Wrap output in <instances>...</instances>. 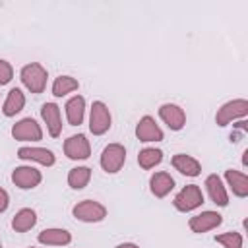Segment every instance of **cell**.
Returning <instances> with one entry per match:
<instances>
[{"label":"cell","mask_w":248,"mask_h":248,"mask_svg":"<svg viewBox=\"0 0 248 248\" xmlns=\"http://www.w3.org/2000/svg\"><path fill=\"white\" fill-rule=\"evenodd\" d=\"M72 215L81 223H101L107 217V207L97 200H81L72 207Z\"/></svg>","instance_id":"obj_2"},{"label":"cell","mask_w":248,"mask_h":248,"mask_svg":"<svg viewBox=\"0 0 248 248\" xmlns=\"http://www.w3.org/2000/svg\"><path fill=\"white\" fill-rule=\"evenodd\" d=\"M46 78H48V74H46V70H45L39 62H29V64H25V66L21 68V72H19L21 83H23L31 93H35V95H39V93L45 91V87H46Z\"/></svg>","instance_id":"obj_1"},{"label":"cell","mask_w":248,"mask_h":248,"mask_svg":"<svg viewBox=\"0 0 248 248\" xmlns=\"http://www.w3.org/2000/svg\"><path fill=\"white\" fill-rule=\"evenodd\" d=\"M174 188V178L167 170H157L149 178V190L155 198H165L172 192Z\"/></svg>","instance_id":"obj_17"},{"label":"cell","mask_w":248,"mask_h":248,"mask_svg":"<svg viewBox=\"0 0 248 248\" xmlns=\"http://www.w3.org/2000/svg\"><path fill=\"white\" fill-rule=\"evenodd\" d=\"M35 225H37V211L31 209V207L19 209V211L14 215V219H12V229H14L16 232H27V231H31Z\"/></svg>","instance_id":"obj_22"},{"label":"cell","mask_w":248,"mask_h":248,"mask_svg":"<svg viewBox=\"0 0 248 248\" xmlns=\"http://www.w3.org/2000/svg\"><path fill=\"white\" fill-rule=\"evenodd\" d=\"M43 180V174L41 170H37L35 167L31 165H21V167H16L14 172H12V182L19 188V190H33L41 184Z\"/></svg>","instance_id":"obj_9"},{"label":"cell","mask_w":248,"mask_h":248,"mask_svg":"<svg viewBox=\"0 0 248 248\" xmlns=\"http://www.w3.org/2000/svg\"><path fill=\"white\" fill-rule=\"evenodd\" d=\"M64 108H66V118H68V124L70 126H79L83 122V116H85V99L81 95L70 97L66 101Z\"/></svg>","instance_id":"obj_19"},{"label":"cell","mask_w":248,"mask_h":248,"mask_svg":"<svg viewBox=\"0 0 248 248\" xmlns=\"http://www.w3.org/2000/svg\"><path fill=\"white\" fill-rule=\"evenodd\" d=\"M101 169L108 174H116L126 163V149L122 143H108L101 153Z\"/></svg>","instance_id":"obj_6"},{"label":"cell","mask_w":248,"mask_h":248,"mask_svg":"<svg viewBox=\"0 0 248 248\" xmlns=\"http://www.w3.org/2000/svg\"><path fill=\"white\" fill-rule=\"evenodd\" d=\"M244 116H248V101L246 99H232V101H227L225 105H221V108H217L215 124L223 128V126L231 124L232 120H238Z\"/></svg>","instance_id":"obj_4"},{"label":"cell","mask_w":248,"mask_h":248,"mask_svg":"<svg viewBox=\"0 0 248 248\" xmlns=\"http://www.w3.org/2000/svg\"><path fill=\"white\" fill-rule=\"evenodd\" d=\"M170 163H172L174 170H178V172L184 174V176H192V178H194V176H200V172H202V163H200L196 157L186 155V153H176V155H172Z\"/></svg>","instance_id":"obj_16"},{"label":"cell","mask_w":248,"mask_h":248,"mask_svg":"<svg viewBox=\"0 0 248 248\" xmlns=\"http://www.w3.org/2000/svg\"><path fill=\"white\" fill-rule=\"evenodd\" d=\"M29 248H35V246H29Z\"/></svg>","instance_id":"obj_31"},{"label":"cell","mask_w":248,"mask_h":248,"mask_svg":"<svg viewBox=\"0 0 248 248\" xmlns=\"http://www.w3.org/2000/svg\"><path fill=\"white\" fill-rule=\"evenodd\" d=\"M8 205H10V196L4 188H0V213H4L8 209Z\"/></svg>","instance_id":"obj_28"},{"label":"cell","mask_w":248,"mask_h":248,"mask_svg":"<svg viewBox=\"0 0 248 248\" xmlns=\"http://www.w3.org/2000/svg\"><path fill=\"white\" fill-rule=\"evenodd\" d=\"M110 126H112V116L108 107L103 101H93L89 112V132L93 136H103L110 130Z\"/></svg>","instance_id":"obj_5"},{"label":"cell","mask_w":248,"mask_h":248,"mask_svg":"<svg viewBox=\"0 0 248 248\" xmlns=\"http://www.w3.org/2000/svg\"><path fill=\"white\" fill-rule=\"evenodd\" d=\"M37 240L41 244H46V246H66L72 242V232L66 231V229H58V227H52V229H45L37 234Z\"/></svg>","instance_id":"obj_18"},{"label":"cell","mask_w":248,"mask_h":248,"mask_svg":"<svg viewBox=\"0 0 248 248\" xmlns=\"http://www.w3.org/2000/svg\"><path fill=\"white\" fill-rule=\"evenodd\" d=\"M215 242H219L223 248H242L244 238H242L240 232H236V231H229V232L217 234V236H215Z\"/></svg>","instance_id":"obj_26"},{"label":"cell","mask_w":248,"mask_h":248,"mask_svg":"<svg viewBox=\"0 0 248 248\" xmlns=\"http://www.w3.org/2000/svg\"><path fill=\"white\" fill-rule=\"evenodd\" d=\"M14 78V68L8 60H2L0 58V85H8Z\"/></svg>","instance_id":"obj_27"},{"label":"cell","mask_w":248,"mask_h":248,"mask_svg":"<svg viewBox=\"0 0 248 248\" xmlns=\"http://www.w3.org/2000/svg\"><path fill=\"white\" fill-rule=\"evenodd\" d=\"M17 157L21 161H35L41 163L43 167H52L56 163V157L50 149L46 147H19L17 149Z\"/></svg>","instance_id":"obj_14"},{"label":"cell","mask_w":248,"mask_h":248,"mask_svg":"<svg viewBox=\"0 0 248 248\" xmlns=\"http://www.w3.org/2000/svg\"><path fill=\"white\" fill-rule=\"evenodd\" d=\"M78 89H79V81L72 76H58L52 81V95L54 97H64V95L78 91Z\"/></svg>","instance_id":"obj_24"},{"label":"cell","mask_w":248,"mask_h":248,"mask_svg":"<svg viewBox=\"0 0 248 248\" xmlns=\"http://www.w3.org/2000/svg\"><path fill=\"white\" fill-rule=\"evenodd\" d=\"M161 161H163V151H161V149L143 147V149L138 153V165H140L143 170H149V169L157 167Z\"/></svg>","instance_id":"obj_25"},{"label":"cell","mask_w":248,"mask_h":248,"mask_svg":"<svg viewBox=\"0 0 248 248\" xmlns=\"http://www.w3.org/2000/svg\"><path fill=\"white\" fill-rule=\"evenodd\" d=\"M205 190H207V194L215 205H219V207L229 205V194H227V188H225L219 174H209L205 178Z\"/></svg>","instance_id":"obj_15"},{"label":"cell","mask_w":248,"mask_h":248,"mask_svg":"<svg viewBox=\"0 0 248 248\" xmlns=\"http://www.w3.org/2000/svg\"><path fill=\"white\" fill-rule=\"evenodd\" d=\"M91 180V169L89 167H74L68 170V186L72 190H83Z\"/></svg>","instance_id":"obj_23"},{"label":"cell","mask_w":248,"mask_h":248,"mask_svg":"<svg viewBox=\"0 0 248 248\" xmlns=\"http://www.w3.org/2000/svg\"><path fill=\"white\" fill-rule=\"evenodd\" d=\"M0 248H2V242H0Z\"/></svg>","instance_id":"obj_30"},{"label":"cell","mask_w":248,"mask_h":248,"mask_svg":"<svg viewBox=\"0 0 248 248\" xmlns=\"http://www.w3.org/2000/svg\"><path fill=\"white\" fill-rule=\"evenodd\" d=\"M225 182L236 198H246L248 196V176L244 172L234 170V169H227L225 170Z\"/></svg>","instance_id":"obj_20"},{"label":"cell","mask_w":248,"mask_h":248,"mask_svg":"<svg viewBox=\"0 0 248 248\" xmlns=\"http://www.w3.org/2000/svg\"><path fill=\"white\" fill-rule=\"evenodd\" d=\"M159 116L172 132H180L186 126V112L182 107L174 103H163L159 107Z\"/></svg>","instance_id":"obj_11"},{"label":"cell","mask_w":248,"mask_h":248,"mask_svg":"<svg viewBox=\"0 0 248 248\" xmlns=\"http://www.w3.org/2000/svg\"><path fill=\"white\" fill-rule=\"evenodd\" d=\"M114 248H140V246L134 244V242H122V244H116Z\"/></svg>","instance_id":"obj_29"},{"label":"cell","mask_w":248,"mask_h":248,"mask_svg":"<svg viewBox=\"0 0 248 248\" xmlns=\"http://www.w3.org/2000/svg\"><path fill=\"white\" fill-rule=\"evenodd\" d=\"M136 138L140 141H143V143H151V141H161L165 138V134L159 128V124L155 122V118L149 116V114H145L136 124Z\"/></svg>","instance_id":"obj_12"},{"label":"cell","mask_w":248,"mask_h":248,"mask_svg":"<svg viewBox=\"0 0 248 248\" xmlns=\"http://www.w3.org/2000/svg\"><path fill=\"white\" fill-rule=\"evenodd\" d=\"M23 107H25V93H23L19 87H12V89L8 91V97H6L4 105H2L4 116L12 118V116H16L17 112H21Z\"/></svg>","instance_id":"obj_21"},{"label":"cell","mask_w":248,"mask_h":248,"mask_svg":"<svg viewBox=\"0 0 248 248\" xmlns=\"http://www.w3.org/2000/svg\"><path fill=\"white\" fill-rule=\"evenodd\" d=\"M12 136L17 141H39L43 140V128L35 118L27 116L12 126Z\"/></svg>","instance_id":"obj_7"},{"label":"cell","mask_w":248,"mask_h":248,"mask_svg":"<svg viewBox=\"0 0 248 248\" xmlns=\"http://www.w3.org/2000/svg\"><path fill=\"white\" fill-rule=\"evenodd\" d=\"M203 203V194H202V188L198 184H186L172 200V205L176 211H182V213H188V211H194L198 209L200 205Z\"/></svg>","instance_id":"obj_3"},{"label":"cell","mask_w":248,"mask_h":248,"mask_svg":"<svg viewBox=\"0 0 248 248\" xmlns=\"http://www.w3.org/2000/svg\"><path fill=\"white\" fill-rule=\"evenodd\" d=\"M64 155L72 161H85L91 155V143L85 134H74L64 141Z\"/></svg>","instance_id":"obj_8"},{"label":"cell","mask_w":248,"mask_h":248,"mask_svg":"<svg viewBox=\"0 0 248 248\" xmlns=\"http://www.w3.org/2000/svg\"><path fill=\"white\" fill-rule=\"evenodd\" d=\"M221 223H223V215L217 213V211H211V209L202 211V213H198V215H194V217L188 219V227H190V231L196 232V234L213 231V229H217Z\"/></svg>","instance_id":"obj_10"},{"label":"cell","mask_w":248,"mask_h":248,"mask_svg":"<svg viewBox=\"0 0 248 248\" xmlns=\"http://www.w3.org/2000/svg\"><path fill=\"white\" fill-rule=\"evenodd\" d=\"M41 118L46 124V130L50 138H58L62 132V116H60V107L56 103H45L41 107Z\"/></svg>","instance_id":"obj_13"}]
</instances>
